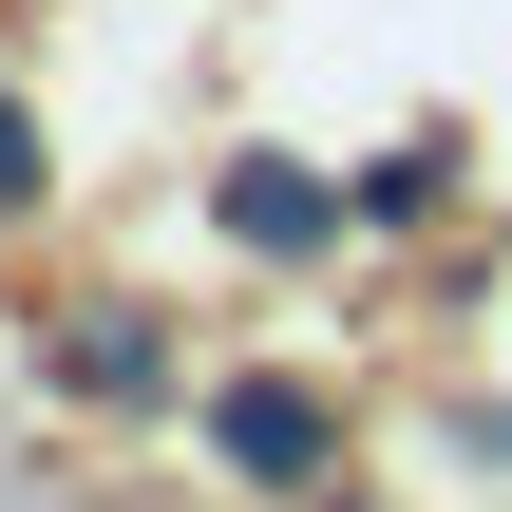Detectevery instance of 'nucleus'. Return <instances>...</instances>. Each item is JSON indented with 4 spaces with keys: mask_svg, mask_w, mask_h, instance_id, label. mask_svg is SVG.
<instances>
[{
    "mask_svg": "<svg viewBox=\"0 0 512 512\" xmlns=\"http://www.w3.org/2000/svg\"><path fill=\"white\" fill-rule=\"evenodd\" d=\"M190 418H209V456H228L247 494H304V475L342 456V418H323V380H209Z\"/></svg>",
    "mask_w": 512,
    "mask_h": 512,
    "instance_id": "1",
    "label": "nucleus"
},
{
    "mask_svg": "<svg viewBox=\"0 0 512 512\" xmlns=\"http://www.w3.org/2000/svg\"><path fill=\"white\" fill-rule=\"evenodd\" d=\"M342 209H361V190H323V171H285V152H247V171H228V247H266V266L342 247Z\"/></svg>",
    "mask_w": 512,
    "mask_h": 512,
    "instance_id": "2",
    "label": "nucleus"
},
{
    "mask_svg": "<svg viewBox=\"0 0 512 512\" xmlns=\"http://www.w3.org/2000/svg\"><path fill=\"white\" fill-rule=\"evenodd\" d=\"M57 380H76V399H114V418H152V399H190V380H171V342H152V304H76V342H57Z\"/></svg>",
    "mask_w": 512,
    "mask_h": 512,
    "instance_id": "3",
    "label": "nucleus"
},
{
    "mask_svg": "<svg viewBox=\"0 0 512 512\" xmlns=\"http://www.w3.org/2000/svg\"><path fill=\"white\" fill-rule=\"evenodd\" d=\"M437 190H456V152H380V171H361V228H418Z\"/></svg>",
    "mask_w": 512,
    "mask_h": 512,
    "instance_id": "4",
    "label": "nucleus"
},
{
    "mask_svg": "<svg viewBox=\"0 0 512 512\" xmlns=\"http://www.w3.org/2000/svg\"><path fill=\"white\" fill-rule=\"evenodd\" d=\"M0 209H38V114L0 95Z\"/></svg>",
    "mask_w": 512,
    "mask_h": 512,
    "instance_id": "5",
    "label": "nucleus"
}]
</instances>
